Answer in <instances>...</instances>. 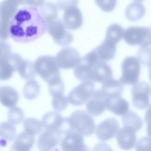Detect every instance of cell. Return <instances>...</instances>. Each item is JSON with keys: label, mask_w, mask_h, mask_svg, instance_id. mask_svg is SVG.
Segmentation results:
<instances>
[{"label": "cell", "mask_w": 151, "mask_h": 151, "mask_svg": "<svg viewBox=\"0 0 151 151\" xmlns=\"http://www.w3.org/2000/svg\"><path fill=\"white\" fill-rule=\"evenodd\" d=\"M46 30L45 22L37 8L27 6L20 9L10 20V36L22 43L34 41Z\"/></svg>", "instance_id": "6da1fadb"}, {"label": "cell", "mask_w": 151, "mask_h": 151, "mask_svg": "<svg viewBox=\"0 0 151 151\" xmlns=\"http://www.w3.org/2000/svg\"><path fill=\"white\" fill-rule=\"evenodd\" d=\"M75 76L81 81H91L103 83L113 78L109 65L99 60L92 51L81 58L79 64L74 70Z\"/></svg>", "instance_id": "7a4b0ae2"}, {"label": "cell", "mask_w": 151, "mask_h": 151, "mask_svg": "<svg viewBox=\"0 0 151 151\" xmlns=\"http://www.w3.org/2000/svg\"><path fill=\"white\" fill-rule=\"evenodd\" d=\"M22 57L17 53H12L9 44L5 41H0V80L10 78L17 68Z\"/></svg>", "instance_id": "3957f363"}, {"label": "cell", "mask_w": 151, "mask_h": 151, "mask_svg": "<svg viewBox=\"0 0 151 151\" xmlns=\"http://www.w3.org/2000/svg\"><path fill=\"white\" fill-rule=\"evenodd\" d=\"M34 66L36 73L48 84L61 79L59 68L53 56H40L35 60Z\"/></svg>", "instance_id": "277c9868"}, {"label": "cell", "mask_w": 151, "mask_h": 151, "mask_svg": "<svg viewBox=\"0 0 151 151\" xmlns=\"http://www.w3.org/2000/svg\"><path fill=\"white\" fill-rule=\"evenodd\" d=\"M151 31L147 27L131 26L124 31L125 41L129 45H138L141 47H148L151 44Z\"/></svg>", "instance_id": "5b68a950"}, {"label": "cell", "mask_w": 151, "mask_h": 151, "mask_svg": "<svg viewBox=\"0 0 151 151\" xmlns=\"http://www.w3.org/2000/svg\"><path fill=\"white\" fill-rule=\"evenodd\" d=\"M46 30L54 41L61 46H66L73 41L72 34L66 29L63 22L58 17L45 21Z\"/></svg>", "instance_id": "8992f818"}, {"label": "cell", "mask_w": 151, "mask_h": 151, "mask_svg": "<svg viewBox=\"0 0 151 151\" xmlns=\"http://www.w3.org/2000/svg\"><path fill=\"white\" fill-rule=\"evenodd\" d=\"M74 129L82 135L87 137L94 133L95 124L91 116L85 111L77 110L69 117Z\"/></svg>", "instance_id": "52a82bcc"}, {"label": "cell", "mask_w": 151, "mask_h": 151, "mask_svg": "<svg viewBox=\"0 0 151 151\" xmlns=\"http://www.w3.org/2000/svg\"><path fill=\"white\" fill-rule=\"evenodd\" d=\"M141 70L140 62L134 56H128L122 64V74L119 81L123 85H134L138 81Z\"/></svg>", "instance_id": "ba28073f"}, {"label": "cell", "mask_w": 151, "mask_h": 151, "mask_svg": "<svg viewBox=\"0 0 151 151\" xmlns=\"http://www.w3.org/2000/svg\"><path fill=\"white\" fill-rule=\"evenodd\" d=\"M93 82L84 81L72 89L68 96V102L71 104L79 106L86 103L95 91Z\"/></svg>", "instance_id": "9c48e42d"}, {"label": "cell", "mask_w": 151, "mask_h": 151, "mask_svg": "<svg viewBox=\"0 0 151 151\" xmlns=\"http://www.w3.org/2000/svg\"><path fill=\"white\" fill-rule=\"evenodd\" d=\"M151 87L150 84L144 81L137 82L131 88L132 103L136 108L144 110L150 105Z\"/></svg>", "instance_id": "30bf717a"}, {"label": "cell", "mask_w": 151, "mask_h": 151, "mask_svg": "<svg viewBox=\"0 0 151 151\" xmlns=\"http://www.w3.org/2000/svg\"><path fill=\"white\" fill-rule=\"evenodd\" d=\"M55 58L59 68L68 69L76 67L81 61V57L76 49L66 47L60 50Z\"/></svg>", "instance_id": "8fae6325"}, {"label": "cell", "mask_w": 151, "mask_h": 151, "mask_svg": "<svg viewBox=\"0 0 151 151\" xmlns=\"http://www.w3.org/2000/svg\"><path fill=\"white\" fill-rule=\"evenodd\" d=\"M62 137L60 141L61 149L64 151H81L88 150L84 143L83 135L73 130L68 132Z\"/></svg>", "instance_id": "7c38bea8"}, {"label": "cell", "mask_w": 151, "mask_h": 151, "mask_svg": "<svg viewBox=\"0 0 151 151\" xmlns=\"http://www.w3.org/2000/svg\"><path fill=\"white\" fill-rule=\"evenodd\" d=\"M119 127V124L116 119L113 117L108 118L97 125L96 134L100 140H108L115 137Z\"/></svg>", "instance_id": "4fadbf2b"}, {"label": "cell", "mask_w": 151, "mask_h": 151, "mask_svg": "<svg viewBox=\"0 0 151 151\" xmlns=\"http://www.w3.org/2000/svg\"><path fill=\"white\" fill-rule=\"evenodd\" d=\"M62 137L57 132L45 130L38 137V148L41 151L51 150L60 142Z\"/></svg>", "instance_id": "5bb4252c"}, {"label": "cell", "mask_w": 151, "mask_h": 151, "mask_svg": "<svg viewBox=\"0 0 151 151\" xmlns=\"http://www.w3.org/2000/svg\"><path fill=\"white\" fill-rule=\"evenodd\" d=\"M105 98V96L101 89L95 90L92 96L87 102L86 107L87 112L93 117L101 114L106 109Z\"/></svg>", "instance_id": "9a60e30c"}, {"label": "cell", "mask_w": 151, "mask_h": 151, "mask_svg": "<svg viewBox=\"0 0 151 151\" xmlns=\"http://www.w3.org/2000/svg\"><path fill=\"white\" fill-rule=\"evenodd\" d=\"M104 104L106 109L117 115L123 116L129 110L128 102L121 95L105 96Z\"/></svg>", "instance_id": "2e32d148"}, {"label": "cell", "mask_w": 151, "mask_h": 151, "mask_svg": "<svg viewBox=\"0 0 151 151\" xmlns=\"http://www.w3.org/2000/svg\"><path fill=\"white\" fill-rule=\"evenodd\" d=\"M136 132L132 128L126 126L119 129L116 135L119 147L125 150L133 148L137 142Z\"/></svg>", "instance_id": "e0dca14e"}, {"label": "cell", "mask_w": 151, "mask_h": 151, "mask_svg": "<svg viewBox=\"0 0 151 151\" xmlns=\"http://www.w3.org/2000/svg\"><path fill=\"white\" fill-rule=\"evenodd\" d=\"M83 22L82 13L77 6H71L64 10L63 23L66 29L70 30L77 29L81 26Z\"/></svg>", "instance_id": "ac0fdd59"}, {"label": "cell", "mask_w": 151, "mask_h": 151, "mask_svg": "<svg viewBox=\"0 0 151 151\" xmlns=\"http://www.w3.org/2000/svg\"><path fill=\"white\" fill-rule=\"evenodd\" d=\"M117 44L106 38L99 46L93 50L99 59L103 62H108L112 60L116 52Z\"/></svg>", "instance_id": "d6986e66"}, {"label": "cell", "mask_w": 151, "mask_h": 151, "mask_svg": "<svg viewBox=\"0 0 151 151\" xmlns=\"http://www.w3.org/2000/svg\"><path fill=\"white\" fill-rule=\"evenodd\" d=\"M35 136L24 130L18 134L11 149L14 151L30 150L35 143Z\"/></svg>", "instance_id": "ffe728a7"}, {"label": "cell", "mask_w": 151, "mask_h": 151, "mask_svg": "<svg viewBox=\"0 0 151 151\" xmlns=\"http://www.w3.org/2000/svg\"><path fill=\"white\" fill-rule=\"evenodd\" d=\"M63 119L61 115L58 111H51L44 115L41 122L45 130L56 131L59 133L58 130Z\"/></svg>", "instance_id": "44dd1931"}, {"label": "cell", "mask_w": 151, "mask_h": 151, "mask_svg": "<svg viewBox=\"0 0 151 151\" xmlns=\"http://www.w3.org/2000/svg\"><path fill=\"white\" fill-rule=\"evenodd\" d=\"M19 99L18 92L12 87L4 86L0 87V102L4 106L7 107L14 106Z\"/></svg>", "instance_id": "7402d4cb"}, {"label": "cell", "mask_w": 151, "mask_h": 151, "mask_svg": "<svg viewBox=\"0 0 151 151\" xmlns=\"http://www.w3.org/2000/svg\"><path fill=\"white\" fill-rule=\"evenodd\" d=\"M102 83L101 89L105 96L120 95L124 90L123 85L119 80L113 78Z\"/></svg>", "instance_id": "603a6c76"}, {"label": "cell", "mask_w": 151, "mask_h": 151, "mask_svg": "<svg viewBox=\"0 0 151 151\" xmlns=\"http://www.w3.org/2000/svg\"><path fill=\"white\" fill-rule=\"evenodd\" d=\"M145 9L142 3L135 2L129 4L125 12L126 17L129 21H136L142 19L144 16Z\"/></svg>", "instance_id": "cb8c5ba5"}, {"label": "cell", "mask_w": 151, "mask_h": 151, "mask_svg": "<svg viewBox=\"0 0 151 151\" xmlns=\"http://www.w3.org/2000/svg\"><path fill=\"white\" fill-rule=\"evenodd\" d=\"M17 136L16 128L14 125L9 122H4L0 124V144L5 146L7 141H13Z\"/></svg>", "instance_id": "d4e9b609"}, {"label": "cell", "mask_w": 151, "mask_h": 151, "mask_svg": "<svg viewBox=\"0 0 151 151\" xmlns=\"http://www.w3.org/2000/svg\"><path fill=\"white\" fill-rule=\"evenodd\" d=\"M122 121L124 126L131 128L136 132L140 129L143 125L142 119L136 113L131 110L122 116Z\"/></svg>", "instance_id": "484cf974"}, {"label": "cell", "mask_w": 151, "mask_h": 151, "mask_svg": "<svg viewBox=\"0 0 151 151\" xmlns=\"http://www.w3.org/2000/svg\"><path fill=\"white\" fill-rule=\"evenodd\" d=\"M17 71L22 78L27 81L33 79L36 76L34 63L29 60L23 59L19 64Z\"/></svg>", "instance_id": "4316f807"}, {"label": "cell", "mask_w": 151, "mask_h": 151, "mask_svg": "<svg viewBox=\"0 0 151 151\" xmlns=\"http://www.w3.org/2000/svg\"><path fill=\"white\" fill-rule=\"evenodd\" d=\"M18 5L10 0H4L0 4V18L10 21L18 10Z\"/></svg>", "instance_id": "83f0119b"}, {"label": "cell", "mask_w": 151, "mask_h": 151, "mask_svg": "<svg viewBox=\"0 0 151 151\" xmlns=\"http://www.w3.org/2000/svg\"><path fill=\"white\" fill-rule=\"evenodd\" d=\"M39 10L45 21L58 17V8L53 2H45L39 7Z\"/></svg>", "instance_id": "f1b7e54d"}, {"label": "cell", "mask_w": 151, "mask_h": 151, "mask_svg": "<svg viewBox=\"0 0 151 151\" xmlns=\"http://www.w3.org/2000/svg\"><path fill=\"white\" fill-rule=\"evenodd\" d=\"M40 86L38 83L33 79L27 80L24 87L23 93L24 97L29 100H32L38 96Z\"/></svg>", "instance_id": "f546056e"}, {"label": "cell", "mask_w": 151, "mask_h": 151, "mask_svg": "<svg viewBox=\"0 0 151 151\" xmlns=\"http://www.w3.org/2000/svg\"><path fill=\"white\" fill-rule=\"evenodd\" d=\"M124 31V29L121 25L117 24H112L108 27L105 38L117 44L122 39Z\"/></svg>", "instance_id": "4dcf8cb0"}, {"label": "cell", "mask_w": 151, "mask_h": 151, "mask_svg": "<svg viewBox=\"0 0 151 151\" xmlns=\"http://www.w3.org/2000/svg\"><path fill=\"white\" fill-rule=\"evenodd\" d=\"M24 130L34 136L38 134L42 130V122L34 118L26 119L23 122Z\"/></svg>", "instance_id": "1f68e13d"}, {"label": "cell", "mask_w": 151, "mask_h": 151, "mask_svg": "<svg viewBox=\"0 0 151 151\" xmlns=\"http://www.w3.org/2000/svg\"><path fill=\"white\" fill-rule=\"evenodd\" d=\"M8 121L13 125L18 124L23 121L24 115L22 110L19 107L14 106L9 109Z\"/></svg>", "instance_id": "d6a6232c"}, {"label": "cell", "mask_w": 151, "mask_h": 151, "mask_svg": "<svg viewBox=\"0 0 151 151\" xmlns=\"http://www.w3.org/2000/svg\"><path fill=\"white\" fill-rule=\"evenodd\" d=\"M52 104L54 109L57 111H62L64 110L68 105L67 98L63 94L53 97Z\"/></svg>", "instance_id": "836d02e7"}, {"label": "cell", "mask_w": 151, "mask_h": 151, "mask_svg": "<svg viewBox=\"0 0 151 151\" xmlns=\"http://www.w3.org/2000/svg\"><path fill=\"white\" fill-rule=\"evenodd\" d=\"M48 86L50 94L52 97L63 94L65 86L61 79L48 84Z\"/></svg>", "instance_id": "e575fe53"}, {"label": "cell", "mask_w": 151, "mask_h": 151, "mask_svg": "<svg viewBox=\"0 0 151 151\" xmlns=\"http://www.w3.org/2000/svg\"><path fill=\"white\" fill-rule=\"evenodd\" d=\"M96 3L103 11H112L115 8L117 0H95Z\"/></svg>", "instance_id": "d590c367"}, {"label": "cell", "mask_w": 151, "mask_h": 151, "mask_svg": "<svg viewBox=\"0 0 151 151\" xmlns=\"http://www.w3.org/2000/svg\"><path fill=\"white\" fill-rule=\"evenodd\" d=\"M10 21L0 18V40L5 41L10 36Z\"/></svg>", "instance_id": "8d00e7d4"}, {"label": "cell", "mask_w": 151, "mask_h": 151, "mask_svg": "<svg viewBox=\"0 0 151 151\" xmlns=\"http://www.w3.org/2000/svg\"><path fill=\"white\" fill-rule=\"evenodd\" d=\"M150 139L148 137L141 138L137 143L136 150H147L150 149Z\"/></svg>", "instance_id": "74e56055"}, {"label": "cell", "mask_w": 151, "mask_h": 151, "mask_svg": "<svg viewBox=\"0 0 151 151\" xmlns=\"http://www.w3.org/2000/svg\"><path fill=\"white\" fill-rule=\"evenodd\" d=\"M79 0H57L56 5L58 8L65 10L72 6H76Z\"/></svg>", "instance_id": "f35d334b"}, {"label": "cell", "mask_w": 151, "mask_h": 151, "mask_svg": "<svg viewBox=\"0 0 151 151\" xmlns=\"http://www.w3.org/2000/svg\"><path fill=\"white\" fill-rule=\"evenodd\" d=\"M45 1V0H28L27 5L37 8L40 7Z\"/></svg>", "instance_id": "ab89813d"}, {"label": "cell", "mask_w": 151, "mask_h": 151, "mask_svg": "<svg viewBox=\"0 0 151 151\" xmlns=\"http://www.w3.org/2000/svg\"><path fill=\"white\" fill-rule=\"evenodd\" d=\"M17 5H27V0H10Z\"/></svg>", "instance_id": "60d3db41"}, {"label": "cell", "mask_w": 151, "mask_h": 151, "mask_svg": "<svg viewBox=\"0 0 151 151\" xmlns=\"http://www.w3.org/2000/svg\"><path fill=\"white\" fill-rule=\"evenodd\" d=\"M133 0L136 1H144V0Z\"/></svg>", "instance_id": "b9f144b4"}]
</instances>
